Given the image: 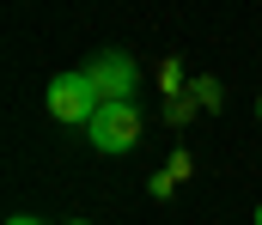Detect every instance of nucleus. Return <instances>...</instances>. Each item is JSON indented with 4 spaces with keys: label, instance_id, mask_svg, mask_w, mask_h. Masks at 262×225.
Returning <instances> with one entry per match:
<instances>
[{
    "label": "nucleus",
    "instance_id": "obj_2",
    "mask_svg": "<svg viewBox=\"0 0 262 225\" xmlns=\"http://www.w3.org/2000/svg\"><path fill=\"white\" fill-rule=\"evenodd\" d=\"M43 104H49V116L67 122V128L98 116V91H92V79H85V73H55V79H49V91H43Z\"/></svg>",
    "mask_w": 262,
    "mask_h": 225
},
{
    "label": "nucleus",
    "instance_id": "obj_1",
    "mask_svg": "<svg viewBox=\"0 0 262 225\" xmlns=\"http://www.w3.org/2000/svg\"><path fill=\"white\" fill-rule=\"evenodd\" d=\"M85 134H92V146L98 152H134L140 146V110L128 104H98V116L85 122Z\"/></svg>",
    "mask_w": 262,
    "mask_h": 225
},
{
    "label": "nucleus",
    "instance_id": "obj_5",
    "mask_svg": "<svg viewBox=\"0 0 262 225\" xmlns=\"http://www.w3.org/2000/svg\"><path fill=\"white\" fill-rule=\"evenodd\" d=\"M256 122H262V97H256Z\"/></svg>",
    "mask_w": 262,
    "mask_h": 225
},
{
    "label": "nucleus",
    "instance_id": "obj_3",
    "mask_svg": "<svg viewBox=\"0 0 262 225\" xmlns=\"http://www.w3.org/2000/svg\"><path fill=\"white\" fill-rule=\"evenodd\" d=\"M85 79H92L98 104H128L134 97V61L122 55V49H104V55L85 67Z\"/></svg>",
    "mask_w": 262,
    "mask_h": 225
},
{
    "label": "nucleus",
    "instance_id": "obj_6",
    "mask_svg": "<svg viewBox=\"0 0 262 225\" xmlns=\"http://www.w3.org/2000/svg\"><path fill=\"white\" fill-rule=\"evenodd\" d=\"M256 225H262V201H256Z\"/></svg>",
    "mask_w": 262,
    "mask_h": 225
},
{
    "label": "nucleus",
    "instance_id": "obj_7",
    "mask_svg": "<svg viewBox=\"0 0 262 225\" xmlns=\"http://www.w3.org/2000/svg\"><path fill=\"white\" fill-rule=\"evenodd\" d=\"M73 225H85V219H73Z\"/></svg>",
    "mask_w": 262,
    "mask_h": 225
},
{
    "label": "nucleus",
    "instance_id": "obj_4",
    "mask_svg": "<svg viewBox=\"0 0 262 225\" xmlns=\"http://www.w3.org/2000/svg\"><path fill=\"white\" fill-rule=\"evenodd\" d=\"M6 225H43V219H31V213H18V219H6Z\"/></svg>",
    "mask_w": 262,
    "mask_h": 225
}]
</instances>
